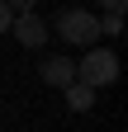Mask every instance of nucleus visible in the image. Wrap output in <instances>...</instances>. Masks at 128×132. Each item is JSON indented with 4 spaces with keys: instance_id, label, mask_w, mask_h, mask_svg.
Returning <instances> with one entry per match:
<instances>
[{
    "instance_id": "f257e3e1",
    "label": "nucleus",
    "mask_w": 128,
    "mask_h": 132,
    "mask_svg": "<svg viewBox=\"0 0 128 132\" xmlns=\"http://www.w3.org/2000/svg\"><path fill=\"white\" fill-rule=\"evenodd\" d=\"M76 80L90 85L95 94H100L104 85H114L119 80V52L114 47H86V57L76 61Z\"/></svg>"
},
{
    "instance_id": "f03ea898",
    "label": "nucleus",
    "mask_w": 128,
    "mask_h": 132,
    "mask_svg": "<svg viewBox=\"0 0 128 132\" xmlns=\"http://www.w3.org/2000/svg\"><path fill=\"white\" fill-rule=\"evenodd\" d=\"M52 33L62 43H71V47H95V38H100V14L95 10H67V14H57Z\"/></svg>"
},
{
    "instance_id": "7ed1b4c3",
    "label": "nucleus",
    "mask_w": 128,
    "mask_h": 132,
    "mask_svg": "<svg viewBox=\"0 0 128 132\" xmlns=\"http://www.w3.org/2000/svg\"><path fill=\"white\" fill-rule=\"evenodd\" d=\"M10 33L19 38V47H47V38H52V28H47L33 10H29V14H14V19H10Z\"/></svg>"
},
{
    "instance_id": "20e7f679",
    "label": "nucleus",
    "mask_w": 128,
    "mask_h": 132,
    "mask_svg": "<svg viewBox=\"0 0 128 132\" xmlns=\"http://www.w3.org/2000/svg\"><path fill=\"white\" fill-rule=\"evenodd\" d=\"M38 76L47 80V85L67 90L71 80H76V61H71V57H43V61H38Z\"/></svg>"
},
{
    "instance_id": "39448f33",
    "label": "nucleus",
    "mask_w": 128,
    "mask_h": 132,
    "mask_svg": "<svg viewBox=\"0 0 128 132\" xmlns=\"http://www.w3.org/2000/svg\"><path fill=\"white\" fill-rule=\"evenodd\" d=\"M62 94H67V104H71L76 113H86V109L95 104V90H90V85H81V80H71V85L62 90Z\"/></svg>"
},
{
    "instance_id": "423d86ee",
    "label": "nucleus",
    "mask_w": 128,
    "mask_h": 132,
    "mask_svg": "<svg viewBox=\"0 0 128 132\" xmlns=\"http://www.w3.org/2000/svg\"><path fill=\"white\" fill-rule=\"evenodd\" d=\"M100 33L119 38V33H123V14H104V19H100Z\"/></svg>"
},
{
    "instance_id": "0eeeda50",
    "label": "nucleus",
    "mask_w": 128,
    "mask_h": 132,
    "mask_svg": "<svg viewBox=\"0 0 128 132\" xmlns=\"http://www.w3.org/2000/svg\"><path fill=\"white\" fill-rule=\"evenodd\" d=\"M5 5H10V14H29V10L38 5V0H5Z\"/></svg>"
},
{
    "instance_id": "6e6552de",
    "label": "nucleus",
    "mask_w": 128,
    "mask_h": 132,
    "mask_svg": "<svg viewBox=\"0 0 128 132\" xmlns=\"http://www.w3.org/2000/svg\"><path fill=\"white\" fill-rule=\"evenodd\" d=\"M123 5H128V0H100V10H104V14H123Z\"/></svg>"
},
{
    "instance_id": "1a4fd4ad",
    "label": "nucleus",
    "mask_w": 128,
    "mask_h": 132,
    "mask_svg": "<svg viewBox=\"0 0 128 132\" xmlns=\"http://www.w3.org/2000/svg\"><path fill=\"white\" fill-rule=\"evenodd\" d=\"M10 19H14V14H10V5H5V0H0V33H10Z\"/></svg>"
}]
</instances>
